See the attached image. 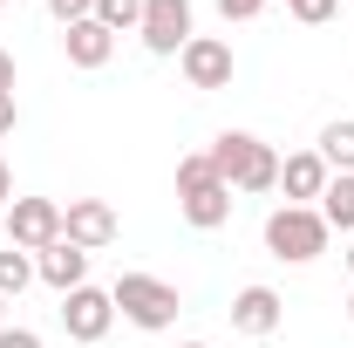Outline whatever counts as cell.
I'll list each match as a JSON object with an SVG mask.
<instances>
[{
    "mask_svg": "<svg viewBox=\"0 0 354 348\" xmlns=\"http://www.w3.org/2000/svg\"><path fill=\"white\" fill-rule=\"evenodd\" d=\"M109 301H116V314L130 321V328H143V335H164L177 321V287L171 280H157V273H123L116 287H109Z\"/></svg>",
    "mask_w": 354,
    "mask_h": 348,
    "instance_id": "obj_4",
    "label": "cell"
},
{
    "mask_svg": "<svg viewBox=\"0 0 354 348\" xmlns=\"http://www.w3.org/2000/svg\"><path fill=\"white\" fill-rule=\"evenodd\" d=\"M184 348H212V342H184Z\"/></svg>",
    "mask_w": 354,
    "mask_h": 348,
    "instance_id": "obj_27",
    "label": "cell"
},
{
    "mask_svg": "<svg viewBox=\"0 0 354 348\" xmlns=\"http://www.w3.org/2000/svg\"><path fill=\"white\" fill-rule=\"evenodd\" d=\"M225 21H252V14H266V0H218Z\"/></svg>",
    "mask_w": 354,
    "mask_h": 348,
    "instance_id": "obj_20",
    "label": "cell"
},
{
    "mask_svg": "<svg viewBox=\"0 0 354 348\" xmlns=\"http://www.w3.org/2000/svg\"><path fill=\"white\" fill-rule=\"evenodd\" d=\"M136 35L150 55H184V42L198 35V21H191V0H143V21H136Z\"/></svg>",
    "mask_w": 354,
    "mask_h": 348,
    "instance_id": "obj_6",
    "label": "cell"
},
{
    "mask_svg": "<svg viewBox=\"0 0 354 348\" xmlns=\"http://www.w3.org/2000/svg\"><path fill=\"white\" fill-rule=\"evenodd\" d=\"M341 260H348V273H354V239H348V253H341Z\"/></svg>",
    "mask_w": 354,
    "mask_h": 348,
    "instance_id": "obj_25",
    "label": "cell"
},
{
    "mask_svg": "<svg viewBox=\"0 0 354 348\" xmlns=\"http://www.w3.org/2000/svg\"><path fill=\"white\" fill-rule=\"evenodd\" d=\"M62 328H68V342H102L109 328H116V301H109V287H75V294H62Z\"/></svg>",
    "mask_w": 354,
    "mask_h": 348,
    "instance_id": "obj_7",
    "label": "cell"
},
{
    "mask_svg": "<svg viewBox=\"0 0 354 348\" xmlns=\"http://www.w3.org/2000/svg\"><path fill=\"white\" fill-rule=\"evenodd\" d=\"M334 7H341V0H286V14H293V21H307V28L334 21Z\"/></svg>",
    "mask_w": 354,
    "mask_h": 348,
    "instance_id": "obj_18",
    "label": "cell"
},
{
    "mask_svg": "<svg viewBox=\"0 0 354 348\" xmlns=\"http://www.w3.org/2000/svg\"><path fill=\"white\" fill-rule=\"evenodd\" d=\"M348 321H354V294H348Z\"/></svg>",
    "mask_w": 354,
    "mask_h": 348,
    "instance_id": "obj_28",
    "label": "cell"
},
{
    "mask_svg": "<svg viewBox=\"0 0 354 348\" xmlns=\"http://www.w3.org/2000/svg\"><path fill=\"white\" fill-rule=\"evenodd\" d=\"M0 7H14V0H0Z\"/></svg>",
    "mask_w": 354,
    "mask_h": 348,
    "instance_id": "obj_29",
    "label": "cell"
},
{
    "mask_svg": "<svg viewBox=\"0 0 354 348\" xmlns=\"http://www.w3.org/2000/svg\"><path fill=\"white\" fill-rule=\"evenodd\" d=\"M14 123H21V103H14V96H7V89H0V137L14 130Z\"/></svg>",
    "mask_w": 354,
    "mask_h": 348,
    "instance_id": "obj_22",
    "label": "cell"
},
{
    "mask_svg": "<svg viewBox=\"0 0 354 348\" xmlns=\"http://www.w3.org/2000/svg\"><path fill=\"white\" fill-rule=\"evenodd\" d=\"M62 55H68V69H109V55H116V35L88 14L75 28H62Z\"/></svg>",
    "mask_w": 354,
    "mask_h": 348,
    "instance_id": "obj_13",
    "label": "cell"
},
{
    "mask_svg": "<svg viewBox=\"0 0 354 348\" xmlns=\"http://www.w3.org/2000/svg\"><path fill=\"white\" fill-rule=\"evenodd\" d=\"M279 321H286V301H279L272 287H239V294H232V328H239V335L266 342V335H279Z\"/></svg>",
    "mask_w": 354,
    "mask_h": 348,
    "instance_id": "obj_10",
    "label": "cell"
},
{
    "mask_svg": "<svg viewBox=\"0 0 354 348\" xmlns=\"http://www.w3.org/2000/svg\"><path fill=\"white\" fill-rule=\"evenodd\" d=\"M327 239H334V232H327V218L313 212V205H272V212H266V253L286 260V266L320 260Z\"/></svg>",
    "mask_w": 354,
    "mask_h": 348,
    "instance_id": "obj_3",
    "label": "cell"
},
{
    "mask_svg": "<svg viewBox=\"0 0 354 348\" xmlns=\"http://www.w3.org/2000/svg\"><path fill=\"white\" fill-rule=\"evenodd\" d=\"M320 157H327V171H354V116H334L327 130H320V143H313Z\"/></svg>",
    "mask_w": 354,
    "mask_h": 348,
    "instance_id": "obj_15",
    "label": "cell"
},
{
    "mask_svg": "<svg viewBox=\"0 0 354 348\" xmlns=\"http://www.w3.org/2000/svg\"><path fill=\"white\" fill-rule=\"evenodd\" d=\"M14 82H21V69H14V55H7V48H0V89H7V96H14Z\"/></svg>",
    "mask_w": 354,
    "mask_h": 348,
    "instance_id": "obj_23",
    "label": "cell"
},
{
    "mask_svg": "<svg viewBox=\"0 0 354 348\" xmlns=\"http://www.w3.org/2000/svg\"><path fill=\"white\" fill-rule=\"evenodd\" d=\"M0 218H7V246L21 253H41L62 239V198H14Z\"/></svg>",
    "mask_w": 354,
    "mask_h": 348,
    "instance_id": "obj_5",
    "label": "cell"
},
{
    "mask_svg": "<svg viewBox=\"0 0 354 348\" xmlns=\"http://www.w3.org/2000/svg\"><path fill=\"white\" fill-rule=\"evenodd\" d=\"M313 212L327 218V232H348V239H354V171H334V177H327V191H320Z\"/></svg>",
    "mask_w": 354,
    "mask_h": 348,
    "instance_id": "obj_14",
    "label": "cell"
},
{
    "mask_svg": "<svg viewBox=\"0 0 354 348\" xmlns=\"http://www.w3.org/2000/svg\"><path fill=\"white\" fill-rule=\"evenodd\" d=\"M0 348H41V335H35V328H14V321H7V328H0Z\"/></svg>",
    "mask_w": 354,
    "mask_h": 348,
    "instance_id": "obj_21",
    "label": "cell"
},
{
    "mask_svg": "<svg viewBox=\"0 0 354 348\" xmlns=\"http://www.w3.org/2000/svg\"><path fill=\"white\" fill-rule=\"evenodd\" d=\"M48 14H55L62 28H75V21H88V14H95V0H48Z\"/></svg>",
    "mask_w": 354,
    "mask_h": 348,
    "instance_id": "obj_19",
    "label": "cell"
},
{
    "mask_svg": "<svg viewBox=\"0 0 354 348\" xmlns=\"http://www.w3.org/2000/svg\"><path fill=\"white\" fill-rule=\"evenodd\" d=\"M62 239H75L82 253L116 246V212H109V198H68V205H62Z\"/></svg>",
    "mask_w": 354,
    "mask_h": 348,
    "instance_id": "obj_9",
    "label": "cell"
},
{
    "mask_svg": "<svg viewBox=\"0 0 354 348\" xmlns=\"http://www.w3.org/2000/svg\"><path fill=\"white\" fill-rule=\"evenodd\" d=\"M14 205V171H7V157H0V212Z\"/></svg>",
    "mask_w": 354,
    "mask_h": 348,
    "instance_id": "obj_24",
    "label": "cell"
},
{
    "mask_svg": "<svg viewBox=\"0 0 354 348\" xmlns=\"http://www.w3.org/2000/svg\"><path fill=\"white\" fill-rule=\"evenodd\" d=\"M35 280L55 287V294H75V287H88V253L75 246V239H55V246L35 253Z\"/></svg>",
    "mask_w": 354,
    "mask_h": 348,
    "instance_id": "obj_11",
    "label": "cell"
},
{
    "mask_svg": "<svg viewBox=\"0 0 354 348\" xmlns=\"http://www.w3.org/2000/svg\"><path fill=\"white\" fill-rule=\"evenodd\" d=\"M327 157L320 150H293V157H279V191H286V205H320V191H327Z\"/></svg>",
    "mask_w": 354,
    "mask_h": 348,
    "instance_id": "obj_12",
    "label": "cell"
},
{
    "mask_svg": "<svg viewBox=\"0 0 354 348\" xmlns=\"http://www.w3.org/2000/svg\"><path fill=\"white\" fill-rule=\"evenodd\" d=\"M0 328H7V301H0Z\"/></svg>",
    "mask_w": 354,
    "mask_h": 348,
    "instance_id": "obj_26",
    "label": "cell"
},
{
    "mask_svg": "<svg viewBox=\"0 0 354 348\" xmlns=\"http://www.w3.org/2000/svg\"><path fill=\"white\" fill-rule=\"evenodd\" d=\"M28 287H35V253L7 246V253H0V301H14V294H28Z\"/></svg>",
    "mask_w": 354,
    "mask_h": 348,
    "instance_id": "obj_16",
    "label": "cell"
},
{
    "mask_svg": "<svg viewBox=\"0 0 354 348\" xmlns=\"http://www.w3.org/2000/svg\"><path fill=\"white\" fill-rule=\"evenodd\" d=\"M95 21H102L109 35H136V21H143V0H95Z\"/></svg>",
    "mask_w": 354,
    "mask_h": 348,
    "instance_id": "obj_17",
    "label": "cell"
},
{
    "mask_svg": "<svg viewBox=\"0 0 354 348\" xmlns=\"http://www.w3.org/2000/svg\"><path fill=\"white\" fill-rule=\"evenodd\" d=\"M177 212H184V225H198V232H218L225 218H232V184L212 171L205 150L177 157Z\"/></svg>",
    "mask_w": 354,
    "mask_h": 348,
    "instance_id": "obj_2",
    "label": "cell"
},
{
    "mask_svg": "<svg viewBox=\"0 0 354 348\" xmlns=\"http://www.w3.org/2000/svg\"><path fill=\"white\" fill-rule=\"evenodd\" d=\"M212 171L232 184V191H279V150L266 143V137H252V130H218L212 137Z\"/></svg>",
    "mask_w": 354,
    "mask_h": 348,
    "instance_id": "obj_1",
    "label": "cell"
},
{
    "mask_svg": "<svg viewBox=\"0 0 354 348\" xmlns=\"http://www.w3.org/2000/svg\"><path fill=\"white\" fill-rule=\"evenodd\" d=\"M177 69H184V82L191 89H232V42H218V35H191L184 42V55H177Z\"/></svg>",
    "mask_w": 354,
    "mask_h": 348,
    "instance_id": "obj_8",
    "label": "cell"
}]
</instances>
